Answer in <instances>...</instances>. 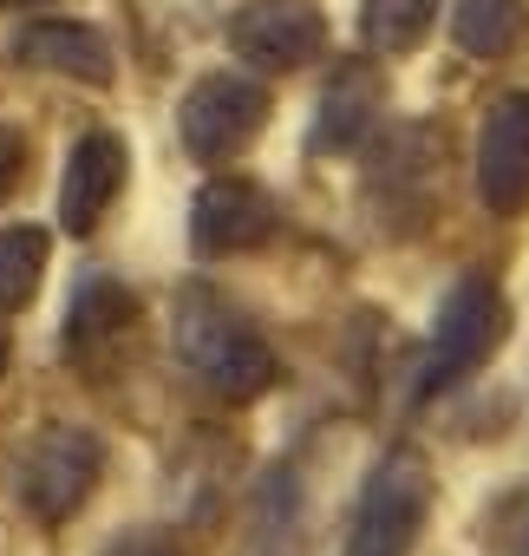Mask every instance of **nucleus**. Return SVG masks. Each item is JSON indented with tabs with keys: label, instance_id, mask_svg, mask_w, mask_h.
I'll list each match as a JSON object with an SVG mask.
<instances>
[{
	"label": "nucleus",
	"instance_id": "nucleus-1",
	"mask_svg": "<svg viewBox=\"0 0 529 556\" xmlns=\"http://www.w3.org/2000/svg\"><path fill=\"white\" fill-rule=\"evenodd\" d=\"M170 348L196 374V387H209L229 406H255L282 380L275 348L261 341V328L209 282H183L177 289V302H170Z\"/></svg>",
	"mask_w": 529,
	"mask_h": 556
},
{
	"label": "nucleus",
	"instance_id": "nucleus-2",
	"mask_svg": "<svg viewBox=\"0 0 529 556\" xmlns=\"http://www.w3.org/2000/svg\"><path fill=\"white\" fill-rule=\"evenodd\" d=\"M105 478V439L92 426H73V419H53L40 426L27 445H21V465H14V491L27 504L34 523H73L92 491Z\"/></svg>",
	"mask_w": 529,
	"mask_h": 556
},
{
	"label": "nucleus",
	"instance_id": "nucleus-3",
	"mask_svg": "<svg viewBox=\"0 0 529 556\" xmlns=\"http://www.w3.org/2000/svg\"><path fill=\"white\" fill-rule=\"evenodd\" d=\"M425 517H431V458L418 445H392L360 484L347 556H412Z\"/></svg>",
	"mask_w": 529,
	"mask_h": 556
},
{
	"label": "nucleus",
	"instance_id": "nucleus-4",
	"mask_svg": "<svg viewBox=\"0 0 529 556\" xmlns=\"http://www.w3.org/2000/svg\"><path fill=\"white\" fill-rule=\"evenodd\" d=\"M509 341V295L490 275H457V282L438 295L431 315V361H425V393L477 374L483 361H496V348Z\"/></svg>",
	"mask_w": 529,
	"mask_h": 556
},
{
	"label": "nucleus",
	"instance_id": "nucleus-5",
	"mask_svg": "<svg viewBox=\"0 0 529 556\" xmlns=\"http://www.w3.org/2000/svg\"><path fill=\"white\" fill-rule=\"evenodd\" d=\"M261 125H269V86L242 73H203L177 105V131L196 164H235Z\"/></svg>",
	"mask_w": 529,
	"mask_h": 556
},
{
	"label": "nucleus",
	"instance_id": "nucleus-6",
	"mask_svg": "<svg viewBox=\"0 0 529 556\" xmlns=\"http://www.w3.org/2000/svg\"><path fill=\"white\" fill-rule=\"evenodd\" d=\"M282 236V203L261 190L255 177H209L190 203V249L203 262L255 255Z\"/></svg>",
	"mask_w": 529,
	"mask_h": 556
},
{
	"label": "nucleus",
	"instance_id": "nucleus-7",
	"mask_svg": "<svg viewBox=\"0 0 529 556\" xmlns=\"http://www.w3.org/2000/svg\"><path fill=\"white\" fill-rule=\"evenodd\" d=\"M229 53L255 73H301L327 53V14L314 0H242L229 14Z\"/></svg>",
	"mask_w": 529,
	"mask_h": 556
},
{
	"label": "nucleus",
	"instance_id": "nucleus-8",
	"mask_svg": "<svg viewBox=\"0 0 529 556\" xmlns=\"http://www.w3.org/2000/svg\"><path fill=\"white\" fill-rule=\"evenodd\" d=\"M477 203L490 216L529 210V92H503L477 125Z\"/></svg>",
	"mask_w": 529,
	"mask_h": 556
},
{
	"label": "nucleus",
	"instance_id": "nucleus-9",
	"mask_svg": "<svg viewBox=\"0 0 529 556\" xmlns=\"http://www.w3.org/2000/svg\"><path fill=\"white\" fill-rule=\"evenodd\" d=\"M125 177H131L125 138L118 131H86L73 144V157H66V177H60V223H66V236H92L112 216Z\"/></svg>",
	"mask_w": 529,
	"mask_h": 556
},
{
	"label": "nucleus",
	"instance_id": "nucleus-10",
	"mask_svg": "<svg viewBox=\"0 0 529 556\" xmlns=\"http://www.w3.org/2000/svg\"><path fill=\"white\" fill-rule=\"evenodd\" d=\"M386 112V73L373 60H340L321 105H314V125H308V157H340L353 151Z\"/></svg>",
	"mask_w": 529,
	"mask_h": 556
},
{
	"label": "nucleus",
	"instance_id": "nucleus-11",
	"mask_svg": "<svg viewBox=\"0 0 529 556\" xmlns=\"http://www.w3.org/2000/svg\"><path fill=\"white\" fill-rule=\"evenodd\" d=\"M138 328V295L112 282L105 268H86L66 295V354L86 367H105V354Z\"/></svg>",
	"mask_w": 529,
	"mask_h": 556
},
{
	"label": "nucleus",
	"instance_id": "nucleus-12",
	"mask_svg": "<svg viewBox=\"0 0 529 556\" xmlns=\"http://www.w3.org/2000/svg\"><path fill=\"white\" fill-rule=\"evenodd\" d=\"M14 60L34 66V73H53V79H79V86H112L118 79L112 40L86 21H27L14 34Z\"/></svg>",
	"mask_w": 529,
	"mask_h": 556
},
{
	"label": "nucleus",
	"instance_id": "nucleus-13",
	"mask_svg": "<svg viewBox=\"0 0 529 556\" xmlns=\"http://www.w3.org/2000/svg\"><path fill=\"white\" fill-rule=\"evenodd\" d=\"M47 255H53V236L40 223H14L0 229V315H21L40 282H47Z\"/></svg>",
	"mask_w": 529,
	"mask_h": 556
},
{
	"label": "nucleus",
	"instance_id": "nucleus-14",
	"mask_svg": "<svg viewBox=\"0 0 529 556\" xmlns=\"http://www.w3.org/2000/svg\"><path fill=\"white\" fill-rule=\"evenodd\" d=\"M431 27H438V0H360V34L386 60L418 53Z\"/></svg>",
	"mask_w": 529,
	"mask_h": 556
},
{
	"label": "nucleus",
	"instance_id": "nucleus-15",
	"mask_svg": "<svg viewBox=\"0 0 529 556\" xmlns=\"http://www.w3.org/2000/svg\"><path fill=\"white\" fill-rule=\"evenodd\" d=\"M451 40L470 60H503L522 40V0H457L451 8Z\"/></svg>",
	"mask_w": 529,
	"mask_h": 556
},
{
	"label": "nucleus",
	"instance_id": "nucleus-16",
	"mask_svg": "<svg viewBox=\"0 0 529 556\" xmlns=\"http://www.w3.org/2000/svg\"><path fill=\"white\" fill-rule=\"evenodd\" d=\"M477 543L490 556H529V484L503 491L483 517H477Z\"/></svg>",
	"mask_w": 529,
	"mask_h": 556
},
{
	"label": "nucleus",
	"instance_id": "nucleus-17",
	"mask_svg": "<svg viewBox=\"0 0 529 556\" xmlns=\"http://www.w3.org/2000/svg\"><path fill=\"white\" fill-rule=\"evenodd\" d=\"M21 164H27V138L14 125H0V203H8V190L21 184Z\"/></svg>",
	"mask_w": 529,
	"mask_h": 556
},
{
	"label": "nucleus",
	"instance_id": "nucleus-18",
	"mask_svg": "<svg viewBox=\"0 0 529 556\" xmlns=\"http://www.w3.org/2000/svg\"><path fill=\"white\" fill-rule=\"evenodd\" d=\"M112 556H183L177 543H164V536H131V543H118Z\"/></svg>",
	"mask_w": 529,
	"mask_h": 556
},
{
	"label": "nucleus",
	"instance_id": "nucleus-19",
	"mask_svg": "<svg viewBox=\"0 0 529 556\" xmlns=\"http://www.w3.org/2000/svg\"><path fill=\"white\" fill-rule=\"evenodd\" d=\"M14 8H47V0H0V14H14Z\"/></svg>",
	"mask_w": 529,
	"mask_h": 556
},
{
	"label": "nucleus",
	"instance_id": "nucleus-20",
	"mask_svg": "<svg viewBox=\"0 0 529 556\" xmlns=\"http://www.w3.org/2000/svg\"><path fill=\"white\" fill-rule=\"evenodd\" d=\"M0 374H8V321H0Z\"/></svg>",
	"mask_w": 529,
	"mask_h": 556
}]
</instances>
